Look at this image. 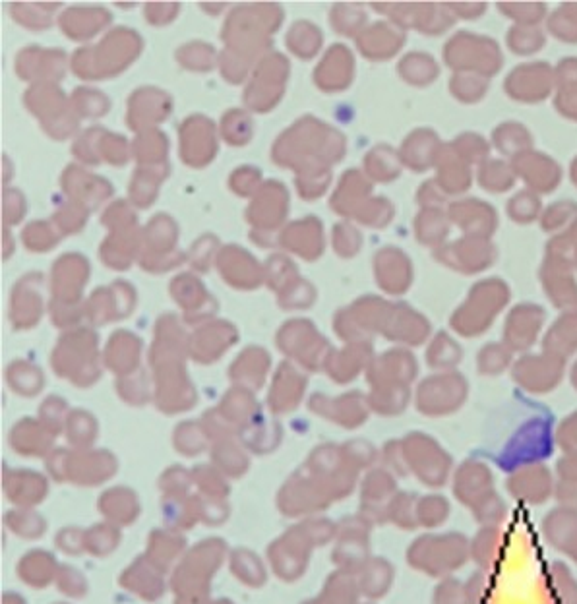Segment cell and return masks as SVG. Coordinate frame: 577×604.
<instances>
[{
	"label": "cell",
	"instance_id": "obj_1",
	"mask_svg": "<svg viewBox=\"0 0 577 604\" xmlns=\"http://www.w3.org/2000/svg\"><path fill=\"white\" fill-rule=\"evenodd\" d=\"M469 560V539L463 533L428 535L413 544L409 552V562L434 577H450Z\"/></svg>",
	"mask_w": 577,
	"mask_h": 604
},
{
	"label": "cell",
	"instance_id": "obj_2",
	"mask_svg": "<svg viewBox=\"0 0 577 604\" xmlns=\"http://www.w3.org/2000/svg\"><path fill=\"white\" fill-rule=\"evenodd\" d=\"M556 477L545 463H529L508 473L506 490L525 506H543L554 496Z\"/></svg>",
	"mask_w": 577,
	"mask_h": 604
},
{
	"label": "cell",
	"instance_id": "obj_3",
	"mask_svg": "<svg viewBox=\"0 0 577 604\" xmlns=\"http://www.w3.org/2000/svg\"><path fill=\"white\" fill-rule=\"evenodd\" d=\"M452 488H454V496H456L457 502L471 510L485 496L496 490L494 473L483 461L467 459L457 467Z\"/></svg>",
	"mask_w": 577,
	"mask_h": 604
},
{
	"label": "cell",
	"instance_id": "obj_4",
	"mask_svg": "<svg viewBox=\"0 0 577 604\" xmlns=\"http://www.w3.org/2000/svg\"><path fill=\"white\" fill-rule=\"evenodd\" d=\"M409 461L419 479L428 486H442L452 477V457L434 442L417 440L409 448Z\"/></svg>",
	"mask_w": 577,
	"mask_h": 604
},
{
	"label": "cell",
	"instance_id": "obj_5",
	"mask_svg": "<svg viewBox=\"0 0 577 604\" xmlns=\"http://www.w3.org/2000/svg\"><path fill=\"white\" fill-rule=\"evenodd\" d=\"M543 537L554 550L577 564V512L562 506L550 510L541 523Z\"/></svg>",
	"mask_w": 577,
	"mask_h": 604
},
{
	"label": "cell",
	"instance_id": "obj_6",
	"mask_svg": "<svg viewBox=\"0 0 577 604\" xmlns=\"http://www.w3.org/2000/svg\"><path fill=\"white\" fill-rule=\"evenodd\" d=\"M471 560L483 572L496 570L508 552V535L502 527H481L469 541Z\"/></svg>",
	"mask_w": 577,
	"mask_h": 604
},
{
	"label": "cell",
	"instance_id": "obj_7",
	"mask_svg": "<svg viewBox=\"0 0 577 604\" xmlns=\"http://www.w3.org/2000/svg\"><path fill=\"white\" fill-rule=\"evenodd\" d=\"M517 380L535 392L548 390L558 382L560 363L552 357L548 359H525L517 364Z\"/></svg>",
	"mask_w": 577,
	"mask_h": 604
},
{
	"label": "cell",
	"instance_id": "obj_8",
	"mask_svg": "<svg viewBox=\"0 0 577 604\" xmlns=\"http://www.w3.org/2000/svg\"><path fill=\"white\" fill-rule=\"evenodd\" d=\"M550 604H577V579L564 562H552L545 574Z\"/></svg>",
	"mask_w": 577,
	"mask_h": 604
},
{
	"label": "cell",
	"instance_id": "obj_9",
	"mask_svg": "<svg viewBox=\"0 0 577 604\" xmlns=\"http://www.w3.org/2000/svg\"><path fill=\"white\" fill-rule=\"evenodd\" d=\"M541 312L535 308H521L514 312L508 324V341L514 347H523L533 341V335L539 328Z\"/></svg>",
	"mask_w": 577,
	"mask_h": 604
},
{
	"label": "cell",
	"instance_id": "obj_10",
	"mask_svg": "<svg viewBox=\"0 0 577 604\" xmlns=\"http://www.w3.org/2000/svg\"><path fill=\"white\" fill-rule=\"evenodd\" d=\"M471 514L481 527H502V523H506V519H508V504L494 490L485 496L475 508H471Z\"/></svg>",
	"mask_w": 577,
	"mask_h": 604
},
{
	"label": "cell",
	"instance_id": "obj_11",
	"mask_svg": "<svg viewBox=\"0 0 577 604\" xmlns=\"http://www.w3.org/2000/svg\"><path fill=\"white\" fill-rule=\"evenodd\" d=\"M450 517V502L444 496H426L417 506V521L426 527H438Z\"/></svg>",
	"mask_w": 577,
	"mask_h": 604
},
{
	"label": "cell",
	"instance_id": "obj_12",
	"mask_svg": "<svg viewBox=\"0 0 577 604\" xmlns=\"http://www.w3.org/2000/svg\"><path fill=\"white\" fill-rule=\"evenodd\" d=\"M577 345V316H566L560 326H556L550 337H548V347L556 353L560 351H570Z\"/></svg>",
	"mask_w": 577,
	"mask_h": 604
},
{
	"label": "cell",
	"instance_id": "obj_13",
	"mask_svg": "<svg viewBox=\"0 0 577 604\" xmlns=\"http://www.w3.org/2000/svg\"><path fill=\"white\" fill-rule=\"evenodd\" d=\"M492 595V581L488 572H475L465 581V599L467 604H488Z\"/></svg>",
	"mask_w": 577,
	"mask_h": 604
},
{
	"label": "cell",
	"instance_id": "obj_14",
	"mask_svg": "<svg viewBox=\"0 0 577 604\" xmlns=\"http://www.w3.org/2000/svg\"><path fill=\"white\" fill-rule=\"evenodd\" d=\"M434 604H467L465 583L456 577H444V581L436 587Z\"/></svg>",
	"mask_w": 577,
	"mask_h": 604
},
{
	"label": "cell",
	"instance_id": "obj_15",
	"mask_svg": "<svg viewBox=\"0 0 577 604\" xmlns=\"http://www.w3.org/2000/svg\"><path fill=\"white\" fill-rule=\"evenodd\" d=\"M554 477L556 481L577 483V452H566L556 461Z\"/></svg>",
	"mask_w": 577,
	"mask_h": 604
},
{
	"label": "cell",
	"instance_id": "obj_16",
	"mask_svg": "<svg viewBox=\"0 0 577 604\" xmlns=\"http://www.w3.org/2000/svg\"><path fill=\"white\" fill-rule=\"evenodd\" d=\"M556 442L564 452H577V415L560 424Z\"/></svg>",
	"mask_w": 577,
	"mask_h": 604
},
{
	"label": "cell",
	"instance_id": "obj_17",
	"mask_svg": "<svg viewBox=\"0 0 577 604\" xmlns=\"http://www.w3.org/2000/svg\"><path fill=\"white\" fill-rule=\"evenodd\" d=\"M558 506L576 510L577 512V483H566V481H556L554 483V496H552Z\"/></svg>",
	"mask_w": 577,
	"mask_h": 604
},
{
	"label": "cell",
	"instance_id": "obj_18",
	"mask_svg": "<svg viewBox=\"0 0 577 604\" xmlns=\"http://www.w3.org/2000/svg\"><path fill=\"white\" fill-rule=\"evenodd\" d=\"M395 521L403 527H413L415 521H417V506H413V502L405 496L397 498L394 504V510H392Z\"/></svg>",
	"mask_w": 577,
	"mask_h": 604
},
{
	"label": "cell",
	"instance_id": "obj_19",
	"mask_svg": "<svg viewBox=\"0 0 577 604\" xmlns=\"http://www.w3.org/2000/svg\"><path fill=\"white\" fill-rule=\"evenodd\" d=\"M483 359H485L486 370H498L502 363L506 361V355H504V351H498L496 347H490Z\"/></svg>",
	"mask_w": 577,
	"mask_h": 604
},
{
	"label": "cell",
	"instance_id": "obj_20",
	"mask_svg": "<svg viewBox=\"0 0 577 604\" xmlns=\"http://www.w3.org/2000/svg\"><path fill=\"white\" fill-rule=\"evenodd\" d=\"M576 382H577V366H576ZM576 386H577V384H576Z\"/></svg>",
	"mask_w": 577,
	"mask_h": 604
}]
</instances>
